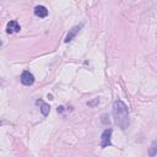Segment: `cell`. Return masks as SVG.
Returning <instances> with one entry per match:
<instances>
[{
  "instance_id": "cell-8",
  "label": "cell",
  "mask_w": 157,
  "mask_h": 157,
  "mask_svg": "<svg viewBox=\"0 0 157 157\" xmlns=\"http://www.w3.org/2000/svg\"><path fill=\"white\" fill-rule=\"evenodd\" d=\"M148 153H150L151 157H155L157 155V140L152 142V145H151V147L148 150Z\"/></svg>"
},
{
  "instance_id": "cell-10",
  "label": "cell",
  "mask_w": 157,
  "mask_h": 157,
  "mask_svg": "<svg viewBox=\"0 0 157 157\" xmlns=\"http://www.w3.org/2000/svg\"><path fill=\"white\" fill-rule=\"evenodd\" d=\"M58 112H63V107H59L58 108Z\"/></svg>"
},
{
  "instance_id": "cell-6",
  "label": "cell",
  "mask_w": 157,
  "mask_h": 157,
  "mask_svg": "<svg viewBox=\"0 0 157 157\" xmlns=\"http://www.w3.org/2000/svg\"><path fill=\"white\" fill-rule=\"evenodd\" d=\"M34 15H36L37 17H39V18H44V17L48 16V10H47V7L43 6V5H37V6L34 7Z\"/></svg>"
},
{
  "instance_id": "cell-2",
  "label": "cell",
  "mask_w": 157,
  "mask_h": 157,
  "mask_svg": "<svg viewBox=\"0 0 157 157\" xmlns=\"http://www.w3.org/2000/svg\"><path fill=\"white\" fill-rule=\"evenodd\" d=\"M112 129H105L103 132H102V136H101V146L103 147V148H105V147H108V146H110L112 145V141H110V139H112Z\"/></svg>"
},
{
  "instance_id": "cell-4",
  "label": "cell",
  "mask_w": 157,
  "mask_h": 157,
  "mask_svg": "<svg viewBox=\"0 0 157 157\" xmlns=\"http://www.w3.org/2000/svg\"><path fill=\"white\" fill-rule=\"evenodd\" d=\"M82 26H83V23H80V25H77V26H74L71 29H69V32H67V34H66V37H65V39H64V42H65V43L71 42V40L75 38V36L78 33V31L82 28Z\"/></svg>"
},
{
  "instance_id": "cell-3",
  "label": "cell",
  "mask_w": 157,
  "mask_h": 157,
  "mask_svg": "<svg viewBox=\"0 0 157 157\" xmlns=\"http://www.w3.org/2000/svg\"><path fill=\"white\" fill-rule=\"evenodd\" d=\"M20 80H21V83H22V85H25V86H31V85H33V82H34V76H33L32 72L25 70V71L21 74Z\"/></svg>"
},
{
  "instance_id": "cell-1",
  "label": "cell",
  "mask_w": 157,
  "mask_h": 157,
  "mask_svg": "<svg viewBox=\"0 0 157 157\" xmlns=\"http://www.w3.org/2000/svg\"><path fill=\"white\" fill-rule=\"evenodd\" d=\"M113 117L115 120V124L121 129L125 130L128 129L129 124H130V119H129V109L126 107V104L120 101L117 99L113 103Z\"/></svg>"
},
{
  "instance_id": "cell-5",
  "label": "cell",
  "mask_w": 157,
  "mask_h": 157,
  "mask_svg": "<svg viewBox=\"0 0 157 157\" xmlns=\"http://www.w3.org/2000/svg\"><path fill=\"white\" fill-rule=\"evenodd\" d=\"M20 29H21V27H20V25H18V22L16 20H12V21L7 22V25H6V32L10 33V34L11 33H16Z\"/></svg>"
},
{
  "instance_id": "cell-9",
  "label": "cell",
  "mask_w": 157,
  "mask_h": 157,
  "mask_svg": "<svg viewBox=\"0 0 157 157\" xmlns=\"http://www.w3.org/2000/svg\"><path fill=\"white\" fill-rule=\"evenodd\" d=\"M98 103H99V99H98V98H94L93 101H91V102H88L87 104H88L90 107H94V105H97Z\"/></svg>"
},
{
  "instance_id": "cell-7",
  "label": "cell",
  "mask_w": 157,
  "mask_h": 157,
  "mask_svg": "<svg viewBox=\"0 0 157 157\" xmlns=\"http://www.w3.org/2000/svg\"><path fill=\"white\" fill-rule=\"evenodd\" d=\"M36 103H37L38 105H40V112H42V114H43L44 117H47V115L49 114V110H50L49 104L44 103L42 99H37V101H36Z\"/></svg>"
}]
</instances>
